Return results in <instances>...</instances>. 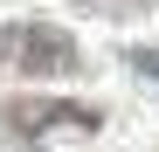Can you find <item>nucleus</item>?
I'll list each match as a JSON object with an SVG mask.
<instances>
[{"label": "nucleus", "mask_w": 159, "mask_h": 152, "mask_svg": "<svg viewBox=\"0 0 159 152\" xmlns=\"http://www.w3.org/2000/svg\"><path fill=\"white\" fill-rule=\"evenodd\" d=\"M104 124L97 104H69V97H0V145L35 152L56 138H90Z\"/></svg>", "instance_id": "f257e3e1"}, {"label": "nucleus", "mask_w": 159, "mask_h": 152, "mask_svg": "<svg viewBox=\"0 0 159 152\" xmlns=\"http://www.w3.org/2000/svg\"><path fill=\"white\" fill-rule=\"evenodd\" d=\"M0 69H14V76H76L83 48H76V35L48 28V21H7L0 28Z\"/></svg>", "instance_id": "f03ea898"}, {"label": "nucleus", "mask_w": 159, "mask_h": 152, "mask_svg": "<svg viewBox=\"0 0 159 152\" xmlns=\"http://www.w3.org/2000/svg\"><path fill=\"white\" fill-rule=\"evenodd\" d=\"M90 14H111V21H125V14H145V0H83Z\"/></svg>", "instance_id": "7ed1b4c3"}, {"label": "nucleus", "mask_w": 159, "mask_h": 152, "mask_svg": "<svg viewBox=\"0 0 159 152\" xmlns=\"http://www.w3.org/2000/svg\"><path fill=\"white\" fill-rule=\"evenodd\" d=\"M131 69H139V76H152V83H159V48H131V56H125Z\"/></svg>", "instance_id": "20e7f679"}]
</instances>
